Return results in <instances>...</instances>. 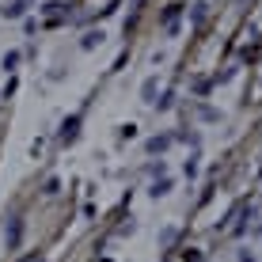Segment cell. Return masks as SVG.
<instances>
[{
	"label": "cell",
	"mask_w": 262,
	"mask_h": 262,
	"mask_svg": "<svg viewBox=\"0 0 262 262\" xmlns=\"http://www.w3.org/2000/svg\"><path fill=\"white\" fill-rule=\"evenodd\" d=\"M76 133H80V118L72 114V118H69L65 125H61V133H57V137H61V144H72V141H76Z\"/></svg>",
	"instance_id": "cell-1"
},
{
	"label": "cell",
	"mask_w": 262,
	"mask_h": 262,
	"mask_svg": "<svg viewBox=\"0 0 262 262\" xmlns=\"http://www.w3.org/2000/svg\"><path fill=\"white\" fill-rule=\"evenodd\" d=\"M19 236H23V224H19V221H12V224H8V232H4L8 247H19Z\"/></svg>",
	"instance_id": "cell-2"
},
{
	"label": "cell",
	"mask_w": 262,
	"mask_h": 262,
	"mask_svg": "<svg viewBox=\"0 0 262 262\" xmlns=\"http://www.w3.org/2000/svg\"><path fill=\"white\" fill-rule=\"evenodd\" d=\"M103 38H106L103 31H88V34H84V42H80V46H84V50H95V46H99V42H103Z\"/></svg>",
	"instance_id": "cell-3"
},
{
	"label": "cell",
	"mask_w": 262,
	"mask_h": 262,
	"mask_svg": "<svg viewBox=\"0 0 262 262\" xmlns=\"http://www.w3.org/2000/svg\"><path fill=\"white\" fill-rule=\"evenodd\" d=\"M23 12H27V0H15V4H8V8H4V15H8V19H19Z\"/></svg>",
	"instance_id": "cell-4"
},
{
	"label": "cell",
	"mask_w": 262,
	"mask_h": 262,
	"mask_svg": "<svg viewBox=\"0 0 262 262\" xmlns=\"http://www.w3.org/2000/svg\"><path fill=\"white\" fill-rule=\"evenodd\" d=\"M141 95H144V103H156V80H144Z\"/></svg>",
	"instance_id": "cell-5"
},
{
	"label": "cell",
	"mask_w": 262,
	"mask_h": 262,
	"mask_svg": "<svg viewBox=\"0 0 262 262\" xmlns=\"http://www.w3.org/2000/svg\"><path fill=\"white\" fill-rule=\"evenodd\" d=\"M179 8H183V4H171L167 12H164V27H167V31H171V27H175V19H179Z\"/></svg>",
	"instance_id": "cell-6"
},
{
	"label": "cell",
	"mask_w": 262,
	"mask_h": 262,
	"mask_svg": "<svg viewBox=\"0 0 262 262\" xmlns=\"http://www.w3.org/2000/svg\"><path fill=\"white\" fill-rule=\"evenodd\" d=\"M167 190H171V179H160V183H156V186H152V190H148V194H152V198H164Z\"/></svg>",
	"instance_id": "cell-7"
},
{
	"label": "cell",
	"mask_w": 262,
	"mask_h": 262,
	"mask_svg": "<svg viewBox=\"0 0 262 262\" xmlns=\"http://www.w3.org/2000/svg\"><path fill=\"white\" fill-rule=\"evenodd\" d=\"M167 144H171V137H152V141H148V152H164Z\"/></svg>",
	"instance_id": "cell-8"
},
{
	"label": "cell",
	"mask_w": 262,
	"mask_h": 262,
	"mask_svg": "<svg viewBox=\"0 0 262 262\" xmlns=\"http://www.w3.org/2000/svg\"><path fill=\"white\" fill-rule=\"evenodd\" d=\"M15 65H19V53H15V50L4 53V69H15Z\"/></svg>",
	"instance_id": "cell-9"
},
{
	"label": "cell",
	"mask_w": 262,
	"mask_h": 262,
	"mask_svg": "<svg viewBox=\"0 0 262 262\" xmlns=\"http://www.w3.org/2000/svg\"><path fill=\"white\" fill-rule=\"evenodd\" d=\"M202 118H205V122H216V118H221V114H216L213 106H202Z\"/></svg>",
	"instance_id": "cell-10"
},
{
	"label": "cell",
	"mask_w": 262,
	"mask_h": 262,
	"mask_svg": "<svg viewBox=\"0 0 262 262\" xmlns=\"http://www.w3.org/2000/svg\"><path fill=\"white\" fill-rule=\"evenodd\" d=\"M239 262H258V258L251 255V251H239Z\"/></svg>",
	"instance_id": "cell-11"
},
{
	"label": "cell",
	"mask_w": 262,
	"mask_h": 262,
	"mask_svg": "<svg viewBox=\"0 0 262 262\" xmlns=\"http://www.w3.org/2000/svg\"><path fill=\"white\" fill-rule=\"evenodd\" d=\"M186 262H202V255H198V251H186Z\"/></svg>",
	"instance_id": "cell-12"
}]
</instances>
